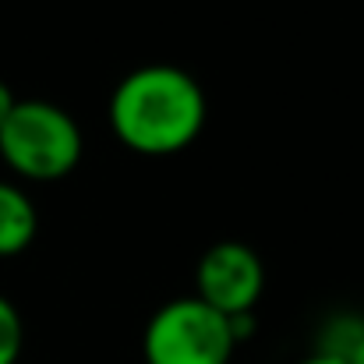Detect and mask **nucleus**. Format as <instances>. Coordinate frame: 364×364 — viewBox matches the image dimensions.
<instances>
[{
    "label": "nucleus",
    "instance_id": "nucleus-1",
    "mask_svg": "<svg viewBox=\"0 0 364 364\" xmlns=\"http://www.w3.org/2000/svg\"><path fill=\"white\" fill-rule=\"evenodd\" d=\"M205 92L177 64H141L127 71L110 96V127L138 156L184 152L205 127Z\"/></svg>",
    "mask_w": 364,
    "mask_h": 364
},
{
    "label": "nucleus",
    "instance_id": "nucleus-2",
    "mask_svg": "<svg viewBox=\"0 0 364 364\" xmlns=\"http://www.w3.org/2000/svg\"><path fill=\"white\" fill-rule=\"evenodd\" d=\"M82 127L78 121L46 100H18L0 127L4 163L28 181H60L82 163Z\"/></svg>",
    "mask_w": 364,
    "mask_h": 364
},
{
    "label": "nucleus",
    "instance_id": "nucleus-3",
    "mask_svg": "<svg viewBox=\"0 0 364 364\" xmlns=\"http://www.w3.org/2000/svg\"><path fill=\"white\" fill-rule=\"evenodd\" d=\"M234 350L237 340L230 318L195 294L156 308L141 336L145 364H230Z\"/></svg>",
    "mask_w": 364,
    "mask_h": 364
},
{
    "label": "nucleus",
    "instance_id": "nucleus-4",
    "mask_svg": "<svg viewBox=\"0 0 364 364\" xmlns=\"http://www.w3.org/2000/svg\"><path fill=\"white\" fill-rule=\"evenodd\" d=\"M265 287V265L244 241H216L195 269V297L227 318L251 315Z\"/></svg>",
    "mask_w": 364,
    "mask_h": 364
},
{
    "label": "nucleus",
    "instance_id": "nucleus-5",
    "mask_svg": "<svg viewBox=\"0 0 364 364\" xmlns=\"http://www.w3.org/2000/svg\"><path fill=\"white\" fill-rule=\"evenodd\" d=\"M36 230H39V213L32 198L18 184L0 181V258L21 255L36 241Z\"/></svg>",
    "mask_w": 364,
    "mask_h": 364
},
{
    "label": "nucleus",
    "instance_id": "nucleus-6",
    "mask_svg": "<svg viewBox=\"0 0 364 364\" xmlns=\"http://www.w3.org/2000/svg\"><path fill=\"white\" fill-rule=\"evenodd\" d=\"M21 347H25L21 315H18V308L0 294V364H18Z\"/></svg>",
    "mask_w": 364,
    "mask_h": 364
},
{
    "label": "nucleus",
    "instance_id": "nucleus-7",
    "mask_svg": "<svg viewBox=\"0 0 364 364\" xmlns=\"http://www.w3.org/2000/svg\"><path fill=\"white\" fill-rule=\"evenodd\" d=\"M14 103H18V96L11 92V85H7V82H0V127H4V121L11 117Z\"/></svg>",
    "mask_w": 364,
    "mask_h": 364
},
{
    "label": "nucleus",
    "instance_id": "nucleus-8",
    "mask_svg": "<svg viewBox=\"0 0 364 364\" xmlns=\"http://www.w3.org/2000/svg\"><path fill=\"white\" fill-rule=\"evenodd\" d=\"M343 364H364V333L358 336V343L347 350V358H343Z\"/></svg>",
    "mask_w": 364,
    "mask_h": 364
},
{
    "label": "nucleus",
    "instance_id": "nucleus-9",
    "mask_svg": "<svg viewBox=\"0 0 364 364\" xmlns=\"http://www.w3.org/2000/svg\"><path fill=\"white\" fill-rule=\"evenodd\" d=\"M297 364H343V361L333 358V354H318V350H315V354H308L304 361H297Z\"/></svg>",
    "mask_w": 364,
    "mask_h": 364
}]
</instances>
